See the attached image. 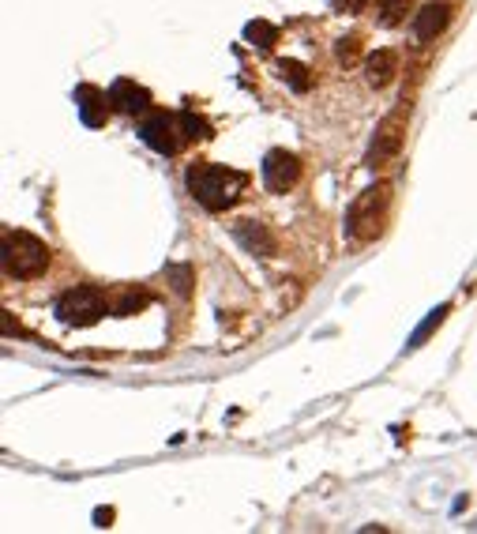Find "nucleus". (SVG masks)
Segmentation results:
<instances>
[{
    "label": "nucleus",
    "mask_w": 477,
    "mask_h": 534,
    "mask_svg": "<svg viewBox=\"0 0 477 534\" xmlns=\"http://www.w3.org/2000/svg\"><path fill=\"white\" fill-rule=\"evenodd\" d=\"M181 132H185V140H211V125L203 121L200 113H192V110H185L181 117Z\"/></svg>",
    "instance_id": "nucleus-16"
},
{
    "label": "nucleus",
    "mask_w": 477,
    "mask_h": 534,
    "mask_svg": "<svg viewBox=\"0 0 477 534\" xmlns=\"http://www.w3.org/2000/svg\"><path fill=\"white\" fill-rule=\"evenodd\" d=\"M76 106H79V117H83V125H106L109 117V95H102L98 87H79L76 91Z\"/></svg>",
    "instance_id": "nucleus-11"
},
{
    "label": "nucleus",
    "mask_w": 477,
    "mask_h": 534,
    "mask_svg": "<svg viewBox=\"0 0 477 534\" xmlns=\"http://www.w3.org/2000/svg\"><path fill=\"white\" fill-rule=\"evenodd\" d=\"M447 23H451V4H425V8L414 16L417 42H432L436 34L444 31Z\"/></svg>",
    "instance_id": "nucleus-10"
},
{
    "label": "nucleus",
    "mask_w": 477,
    "mask_h": 534,
    "mask_svg": "<svg viewBox=\"0 0 477 534\" xmlns=\"http://www.w3.org/2000/svg\"><path fill=\"white\" fill-rule=\"evenodd\" d=\"M106 313H109L106 294L94 290V286H76V290H68V294L57 301V316H61L68 328H91V324H98Z\"/></svg>",
    "instance_id": "nucleus-4"
},
{
    "label": "nucleus",
    "mask_w": 477,
    "mask_h": 534,
    "mask_svg": "<svg viewBox=\"0 0 477 534\" xmlns=\"http://www.w3.org/2000/svg\"><path fill=\"white\" fill-rule=\"evenodd\" d=\"M233 237H237L248 252H256V256H275V237H271V230H267L263 222H252V219L237 222V226H233Z\"/></svg>",
    "instance_id": "nucleus-9"
},
{
    "label": "nucleus",
    "mask_w": 477,
    "mask_h": 534,
    "mask_svg": "<svg viewBox=\"0 0 477 534\" xmlns=\"http://www.w3.org/2000/svg\"><path fill=\"white\" fill-rule=\"evenodd\" d=\"M406 4H410V0H380V23H384V27L402 23V19H406Z\"/></svg>",
    "instance_id": "nucleus-17"
},
{
    "label": "nucleus",
    "mask_w": 477,
    "mask_h": 534,
    "mask_svg": "<svg viewBox=\"0 0 477 534\" xmlns=\"http://www.w3.org/2000/svg\"><path fill=\"white\" fill-rule=\"evenodd\" d=\"M248 177L241 170H230V166H192L188 170V192L196 196V204H203L207 211H226L241 200Z\"/></svg>",
    "instance_id": "nucleus-1"
},
{
    "label": "nucleus",
    "mask_w": 477,
    "mask_h": 534,
    "mask_svg": "<svg viewBox=\"0 0 477 534\" xmlns=\"http://www.w3.org/2000/svg\"><path fill=\"white\" fill-rule=\"evenodd\" d=\"M369 0H335V8H346V12H361Z\"/></svg>",
    "instance_id": "nucleus-22"
},
{
    "label": "nucleus",
    "mask_w": 477,
    "mask_h": 534,
    "mask_svg": "<svg viewBox=\"0 0 477 534\" xmlns=\"http://www.w3.org/2000/svg\"><path fill=\"white\" fill-rule=\"evenodd\" d=\"M395 72H399V53L395 49H376L369 61H365V79H369L376 91L387 87L395 79Z\"/></svg>",
    "instance_id": "nucleus-12"
},
{
    "label": "nucleus",
    "mask_w": 477,
    "mask_h": 534,
    "mask_svg": "<svg viewBox=\"0 0 477 534\" xmlns=\"http://www.w3.org/2000/svg\"><path fill=\"white\" fill-rule=\"evenodd\" d=\"M109 106L117 113H132V117H136V113H143L151 106V91L132 83V79H117V83L109 87Z\"/></svg>",
    "instance_id": "nucleus-8"
},
{
    "label": "nucleus",
    "mask_w": 477,
    "mask_h": 534,
    "mask_svg": "<svg viewBox=\"0 0 477 534\" xmlns=\"http://www.w3.org/2000/svg\"><path fill=\"white\" fill-rule=\"evenodd\" d=\"M139 140L147 143L158 155H177L181 151V121L170 113H151L143 125H139Z\"/></svg>",
    "instance_id": "nucleus-5"
},
{
    "label": "nucleus",
    "mask_w": 477,
    "mask_h": 534,
    "mask_svg": "<svg viewBox=\"0 0 477 534\" xmlns=\"http://www.w3.org/2000/svg\"><path fill=\"white\" fill-rule=\"evenodd\" d=\"M444 316H447V305H440V309H432V316H429V320H425V324H421V328H417L414 343H410V346H421V343H425V335H429L432 328H440V324H444Z\"/></svg>",
    "instance_id": "nucleus-20"
},
{
    "label": "nucleus",
    "mask_w": 477,
    "mask_h": 534,
    "mask_svg": "<svg viewBox=\"0 0 477 534\" xmlns=\"http://www.w3.org/2000/svg\"><path fill=\"white\" fill-rule=\"evenodd\" d=\"M402 147V113H391L384 125H380V132H376V143H372L369 151V166H387L391 158L399 155Z\"/></svg>",
    "instance_id": "nucleus-7"
},
{
    "label": "nucleus",
    "mask_w": 477,
    "mask_h": 534,
    "mask_svg": "<svg viewBox=\"0 0 477 534\" xmlns=\"http://www.w3.org/2000/svg\"><path fill=\"white\" fill-rule=\"evenodd\" d=\"M278 76L286 79L293 91H301V95L312 87V76H308V68L301 61H278Z\"/></svg>",
    "instance_id": "nucleus-14"
},
{
    "label": "nucleus",
    "mask_w": 477,
    "mask_h": 534,
    "mask_svg": "<svg viewBox=\"0 0 477 534\" xmlns=\"http://www.w3.org/2000/svg\"><path fill=\"white\" fill-rule=\"evenodd\" d=\"M335 57H339V64H357V57H361V38L357 34H350V38H339V46H335Z\"/></svg>",
    "instance_id": "nucleus-18"
},
{
    "label": "nucleus",
    "mask_w": 477,
    "mask_h": 534,
    "mask_svg": "<svg viewBox=\"0 0 477 534\" xmlns=\"http://www.w3.org/2000/svg\"><path fill=\"white\" fill-rule=\"evenodd\" d=\"M245 38L252 42V46L260 49H271L278 42V27H271V23H263V19H252L245 27Z\"/></svg>",
    "instance_id": "nucleus-15"
},
{
    "label": "nucleus",
    "mask_w": 477,
    "mask_h": 534,
    "mask_svg": "<svg viewBox=\"0 0 477 534\" xmlns=\"http://www.w3.org/2000/svg\"><path fill=\"white\" fill-rule=\"evenodd\" d=\"M387 204H391V189L387 185H372L357 196L350 211H346V237L350 241H372V237L384 230Z\"/></svg>",
    "instance_id": "nucleus-2"
},
{
    "label": "nucleus",
    "mask_w": 477,
    "mask_h": 534,
    "mask_svg": "<svg viewBox=\"0 0 477 534\" xmlns=\"http://www.w3.org/2000/svg\"><path fill=\"white\" fill-rule=\"evenodd\" d=\"M147 305H151V294H147V290H136V286H128V290H121L117 298L109 301V313L132 316V313H139V309H147Z\"/></svg>",
    "instance_id": "nucleus-13"
},
{
    "label": "nucleus",
    "mask_w": 477,
    "mask_h": 534,
    "mask_svg": "<svg viewBox=\"0 0 477 534\" xmlns=\"http://www.w3.org/2000/svg\"><path fill=\"white\" fill-rule=\"evenodd\" d=\"M46 264V241H38L34 234H23V230H4V271L12 279H34V275L46 271Z\"/></svg>",
    "instance_id": "nucleus-3"
},
{
    "label": "nucleus",
    "mask_w": 477,
    "mask_h": 534,
    "mask_svg": "<svg viewBox=\"0 0 477 534\" xmlns=\"http://www.w3.org/2000/svg\"><path fill=\"white\" fill-rule=\"evenodd\" d=\"M301 181V162L290 151H267L263 158V185L267 192H290Z\"/></svg>",
    "instance_id": "nucleus-6"
},
{
    "label": "nucleus",
    "mask_w": 477,
    "mask_h": 534,
    "mask_svg": "<svg viewBox=\"0 0 477 534\" xmlns=\"http://www.w3.org/2000/svg\"><path fill=\"white\" fill-rule=\"evenodd\" d=\"M170 279H173V290H177L181 298H188V294H192V267H185V264L170 267Z\"/></svg>",
    "instance_id": "nucleus-19"
},
{
    "label": "nucleus",
    "mask_w": 477,
    "mask_h": 534,
    "mask_svg": "<svg viewBox=\"0 0 477 534\" xmlns=\"http://www.w3.org/2000/svg\"><path fill=\"white\" fill-rule=\"evenodd\" d=\"M0 320H4V335H27V331H23L16 320H12V313H0Z\"/></svg>",
    "instance_id": "nucleus-21"
}]
</instances>
